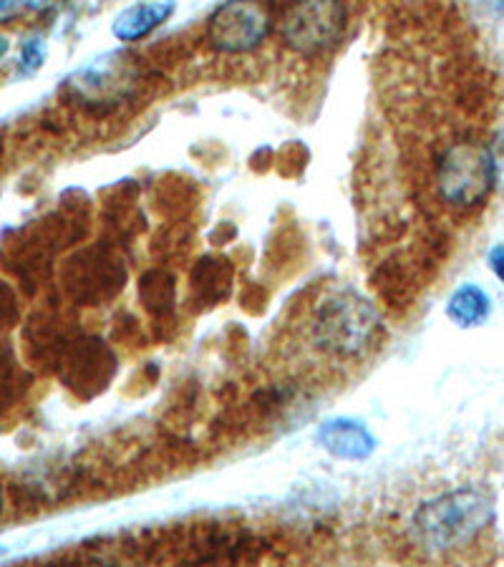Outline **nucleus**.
Instances as JSON below:
<instances>
[{
	"label": "nucleus",
	"instance_id": "nucleus-6",
	"mask_svg": "<svg viewBox=\"0 0 504 567\" xmlns=\"http://www.w3.org/2000/svg\"><path fill=\"white\" fill-rule=\"evenodd\" d=\"M316 442L343 462H363L376 450L373 434L353 419H328L316 432Z\"/></svg>",
	"mask_w": 504,
	"mask_h": 567
},
{
	"label": "nucleus",
	"instance_id": "nucleus-5",
	"mask_svg": "<svg viewBox=\"0 0 504 567\" xmlns=\"http://www.w3.org/2000/svg\"><path fill=\"white\" fill-rule=\"evenodd\" d=\"M272 29L270 8L263 0H227L209 16L207 41L219 53L255 51Z\"/></svg>",
	"mask_w": 504,
	"mask_h": 567
},
{
	"label": "nucleus",
	"instance_id": "nucleus-14",
	"mask_svg": "<svg viewBox=\"0 0 504 567\" xmlns=\"http://www.w3.org/2000/svg\"><path fill=\"white\" fill-rule=\"evenodd\" d=\"M0 553H3V547H0Z\"/></svg>",
	"mask_w": 504,
	"mask_h": 567
},
{
	"label": "nucleus",
	"instance_id": "nucleus-8",
	"mask_svg": "<svg viewBox=\"0 0 504 567\" xmlns=\"http://www.w3.org/2000/svg\"><path fill=\"white\" fill-rule=\"evenodd\" d=\"M490 310L492 303L487 292L476 286H462L460 290H454L452 298H449L446 316L460 328H474L482 326L484 320L490 318Z\"/></svg>",
	"mask_w": 504,
	"mask_h": 567
},
{
	"label": "nucleus",
	"instance_id": "nucleus-3",
	"mask_svg": "<svg viewBox=\"0 0 504 567\" xmlns=\"http://www.w3.org/2000/svg\"><path fill=\"white\" fill-rule=\"evenodd\" d=\"M434 179L444 205L474 209L487 203L497 185V159L484 142L460 140L442 152Z\"/></svg>",
	"mask_w": 504,
	"mask_h": 567
},
{
	"label": "nucleus",
	"instance_id": "nucleus-11",
	"mask_svg": "<svg viewBox=\"0 0 504 567\" xmlns=\"http://www.w3.org/2000/svg\"><path fill=\"white\" fill-rule=\"evenodd\" d=\"M25 0H0V13L3 11H8V8H13V6H23Z\"/></svg>",
	"mask_w": 504,
	"mask_h": 567
},
{
	"label": "nucleus",
	"instance_id": "nucleus-1",
	"mask_svg": "<svg viewBox=\"0 0 504 567\" xmlns=\"http://www.w3.org/2000/svg\"><path fill=\"white\" fill-rule=\"evenodd\" d=\"M494 523L492 502L480 489L444 492L421 505L411 517V537L429 555L460 550Z\"/></svg>",
	"mask_w": 504,
	"mask_h": 567
},
{
	"label": "nucleus",
	"instance_id": "nucleus-7",
	"mask_svg": "<svg viewBox=\"0 0 504 567\" xmlns=\"http://www.w3.org/2000/svg\"><path fill=\"white\" fill-rule=\"evenodd\" d=\"M174 6L172 3H140L132 6L130 11H124L114 21V35L124 43L142 41L144 35L157 31L160 25L172 16Z\"/></svg>",
	"mask_w": 504,
	"mask_h": 567
},
{
	"label": "nucleus",
	"instance_id": "nucleus-13",
	"mask_svg": "<svg viewBox=\"0 0 504 567\" xmlns=\"http://www.w3.org/2000/svg\"><path fill=\"white\" fill-rule=\"evenodd\" d=\"M0 515H3V489H0Z\"/></svg>",
	"mask_w": 504,
	"mask_h": 567
},
{
	"label": "nucleus",
	"instance_id": "nucleus-4",
	"mask_svg": "<svg viewBox=\"0 0 504 567\" xmlns=\"http://www.w3.org/2000/svg\"><path fill=\"white\" fill-rule=\"evenodd\" d=\"M343 31V0H290L280 21L282 41L300 56H318L333 49Z\"/></svg>",
	"mask_w": 504,
	"mask_h": 567
},
{
	"label": "nucleus",
	"instance_id": "nucleus-2",
	"mask_svg": "<svg viewBox=\"0 0 504 567\" xmlns=\"http://www.w3.org/2000/svg\"><path fill=\"white\" fill-rule=\"evenodd\" d=\"M381 333V318L363 296L341 290L328 296L316 313L313 343L333 359H361Z\"/></svg>",
	"mask_w": 504,
	"mask_h": 567
},
{
	"label": "nucleus",
	"instance_id": "nucleus-10",
	"mask_svg": "<svg viewBox=\"0 0 504 567\" xmlns=\"http://www.w3.org/2000/svg\"><path fill=\"white\" fill-rule=\"evenodd\" d=\"M490 268L494 276H497L504 282V245H497V248H492L490 252Z\"/></svg>",
	"mask_w": 504,
	"mask_h": 567
},
{
	"label": "nucleus",
	"instance_id": "nucleus-9",
	"mask_svg": "<svg viewBox=\"0 0 504 567\" xmlns=\"http://www.w3.org/2000/svg\"><path fill=\"white\" fill-rule=\"evenodd\" d=\"M43 56H45V51H43V43L41 41L25 43L23 45V56H21V71L23 73H33L35 69H41Z\"/></svg>",
	"mask_w": 504,
	"mask_h": 567
},
{
	"label": "nucleus",
	"instance_id": "nucleus-12",
	"mask_svg": "<svg viewBox=\"0 0 504 567\" xmlns=\"http://www.w3.org/2000/svg\"><path fill=\"white\" fill-rule=\"evenodd\" d=\"M6 51H8V41H6V39H0V56H3Z\"/></svg>",
	"mask_w": 504,
	"mask_h": 567
}]
</instances>
